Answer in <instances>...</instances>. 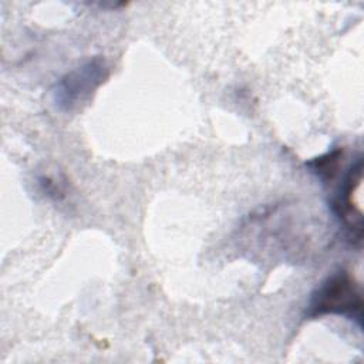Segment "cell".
Instances as JSON below:
<instances>
[{
	"mask_svg": "<svg viewBox=\"0 0 364 364\" xmlns=\"http://www.w3.org/2000/svg\"><path fill=\"white\" fill-rule=\"evenodd\" d=\"M363 300L360 287L347 272L330 276L313 294L309 304V317L323 314H343L358 321L361 326Z\"/></svg>",
	"mask_w": 364,
	"mask_h": 364,
	"instance_id": "obj_1",
	"label": "cell"
},
{
	"mask_svg": "<svg viewBox=\"0 0 364 364\" xmlns=\"http://www.w3.org/2000/svg\"><path fill=\"white\" fill-rule=\"evenodd\" d=\"M108 75L107 64L97 57L65 74L54 91L55 105L63 111H71L101 84Z\"/></svg>",
	"mask_w": 364,
	"mask_h": 364,
	"instance_id": "obj_2",
	"label": "cell"
},
{
	"mask_svg": "<svg viewBox=\"0 0 364 364\" xmlns=\"http://www.w3.org/2000/svg\"><path fill=\"white\" fill-rule=\"evenodd\" d=\"M363 179V161L358 158L357 162L350 168L344 178L340 193L333 200L334 213L343 220V223L353 232L357 240L361 239V210L358 200V189Z\"/></svg>",
	"mask_w": 364,
	"mask_h": 364,
	"instance_id": "obj_3",
	"label": "cell"
},
{
	"mask_svg": "<svg viewBox=\"0 0 364 364\" xmlns=\"http://www.w3.org/2000/svg\"><path fill=\"white\" fill-rule=\"evenodd\" d=\"M340 154H341L340 151H334L326 156L314 159L310 165L313 166V171H316L323 179L331 178L337 169V162H338Z\"/></svg>",
	"mask_w": 364,
	"mask_h": 364,
	"instance_id": "obj_4",
	"label": "cell"
}]
</instances>
